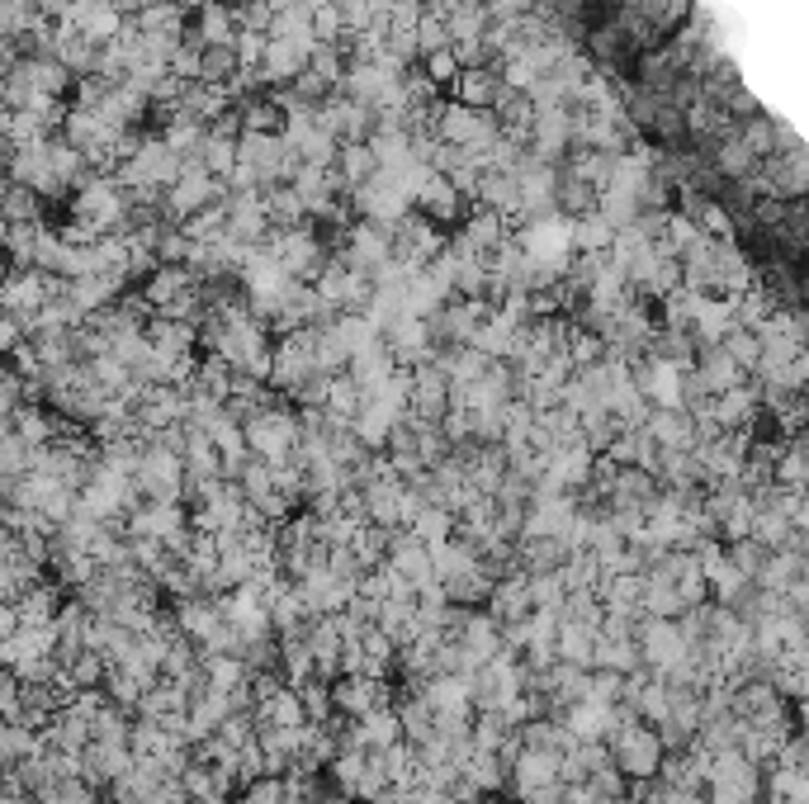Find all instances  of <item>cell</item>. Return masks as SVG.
Masks as SVG:
<instances>
[{
  "mask_svg": "<svg viewBox=\"0 0 809 804\" xmlns=\"http://www.w3.org/2000/svg\"><path fill=\"white\" fill-rule=\"evenodd\" d=\"M241 76L237 48H204V81L209 85H233Z\"/></svg>",
  "mask_w": 809,
  "mask_h": 804,
  "instance_id": "20",
  "label": "cell"
},
{
  "mask_svg": "<svg viewBox=\"0 0 809 804\" xmlns=\"http://www.w3.org/2000/svg\"><path fill=\"white\" fill-rule=\"evenodd\" d=\"M241 133H270V138L289 133V114H284L275 91H270V95L261 91V95L241 99Z\"/></svg>",
  "mask_w": 809,
  "mask_h": 804,
  "instance_id": "10",
  "label": "cell"
},
{
  "mask_svg": "<svg viewBox=\"0 0 809 804\" xmlns=\"http://www.w3.org/2000/svg\"><path fill=\"white\" fill-rule=\"evenodd\" d=\"M227 5H251V0H227Z\"/></svg>",
  "mask_w": 809,
  "mask_h": 804,
  "instance_id": "24",
  "label": "cell"
},
{
  "mask_svg": "<svg viewBox=\"0 0 809 804\" xmlns=\"http://www.w3.org/2000/svg\"><path fill=\"white\" fill-rule=\"evenodd\" d=\"M502 71L497 67H464L460 71V81H454V99H460V105H468V109H497V99H502Z\"/></svg>",
  "mask_w": 809,
  "mask_h": 804,
  "instance_id": "7",
  "label": "cell"
},
{
  "mask_svg": "<svg viewBox=\"0 0 809 804\" xmlns=\"http://www.w3.org/2000/svg\"><path fill=\"white\" fill-rule=\"evenodd\" d=\"M407 530H417V535L431 544H445V540H454V530H460V521H454V511H445V507H421V516L412 521Z\"/></svg>",
  "mask_w": 809,
  "mask_h": 804,
  "instance_id": "18",
  "label": "cell"
},
{
  "mask_svg": "<svg viewBox=\"0 0 809 804\" xmlns=\"http://www.w3.org/2000/svg\"><path fill=\"white\" fill-rule=\"evenodd\" d=\"M421 71L440 85V91H454V81H460L464 62H460V52H454V48H440V52H431V57H421Z\"/></svg>",
  "mask_w": 809,
  "mask_h": 804,
  "instance_id": "21",
  "label": "cell"
},
{
  "mask_svg": "<svg viewBox=\"0 0 809 804\" xmlns=\"http://www.w3.org/2000/svg\"><path fill=\"white\" fill-rule=\"evenodd\" d=\"M185 237L199 241V247H218V241H227V204H213L204 213H194V218H185Z\"/></svg>",
  "mask_w": 809,
  "mask_h": 804,
  "instance_id": "16",
  "label": "cell"
},
{
  "mask_svg": "<svg viewBox=\"0 0 809 804\" xmlns=\"http://www.w3.org/2000/svg\"><path fill=\"white\" fill-rule=\"evenodd\" d=\"M606 743H610V757H616V767H620L630 781H649V777H658L663 762H667L663 734H658L653 724H644V720H634V724L616 729V734H610Z\"/></svg>",
  "mask_w": 809,
  "mask_h": 804,
  "instance_id": "2",
  "label": "cell"
},
{
  "mask_svg": "<svg viewBox=\"0 0 809 804\" xmlns=\"http://www.w3.org/2000/svg\"><path fill=\"white\" fill-rule=\"evenodd\" d=\"M312 34L318 43H346V20H341V5H318L312 10Z\"/></svg>",
  "mask_w": 809,
  "mask_h": 804,
  "instance_id": "22",
  "label": "cell"
},
{
  "mask_svg": "<svg viewBox=\"0 0 809 804\" xmlns=\"http://www.w3.org/2000/svg\"><path fill=\"white\" fill-rule=\"evenodd\" d=\"M474 209H478L474 199H468L450 176H440V170H431V180H426L421 194H417V213H426V218H431L436 227H454V233H460L464 218H468Z\"/></svg>",
  "mask_w": 809,
  "mask_h": 804,
  "instance_id": "3",
  "label": "cell"
},
{
  "mask_svg": "<svg viewBox=\"0 0 809 804\" xmlns=\"http://www.w3.org/2000/svg\"><path fill=\"white\" fill-rule=\"evenodd\" d=\"M237 24L247 34H270L275 28V10H270V0H251V5H237Z\"/></svg>",
  "mask_w": 809,
  "mask_h": 804,
  "instance_id": "23",
  "label": "cell"
},
{
  "mask_svg": "<svg viewBox=\"0 0 809 804\" xmlns=\"http://www.w3.org/2000/svg\"><path fill=\"white\" fill-rule=\"evenodd\" d=\"M483 611H488L497 625H521V620H531V615H535L531 578H525V572H516V578L497 582V592H492V601H488Z\"/></svg>",
  "mask_w": 809,
  "mask_h": 804,
  "instance_id": "8",
  "label": "cell"
},
{
  "mask_svg": "<svg viewBox=\"0 0 809 804\" xmlns=\"http://www.w3.org/2000/svg\"><path fill=\"white\" fill-rule=\"evenodd\" d=\"M227 199V180H218L204 162H185L180 166V176L170 180V190H166V223H185V218H194V213H204L213 204H223Z\"/></svg>",
  "mask_w": 809,
  "mask_h": 804,
  "instance_id": "1",
  "label": "cell"
},
{
  "mask_svg": "<svg viewBox=\"0 0 809 804\" xmlns=\"http://www.w3.org/2000/svg\"><path fill=\"white\" fill-rule=\"evenodd\" d=\"M199 162H204L218 180H227V176H233V170L241 166V138H218V133H209L204 152H199Z\"/></svg>",
  "mask_w": 809,
  "mask_h": 804,
  "instance_id": "17",
  "label": "cell"
},
{
  "mask_svg": "<svg viewBox=\"0 0 809 804\" xmlns=\"http://www.w3.org/2000/svg\"><path fill=\"white\" fill-rule=\"evenodd\" d=\"M199 48H237L241 38V24H237V5H227V0H209V5H199L190 14V34H185Z\"/></svg>",
  "mask_w": 809,
  "mask_h": 804,
  "instance_id": "4",
  "label": "cell"
},
{
  "mask_svg": "<svg viewBox=\"0 0 809 804\" xmlns=\"http://www.w3.org/2000/svg\"><path fill=\"white\" fill-rule=\"evenodd\" d=\"M616 227L606 223V213H587V218H573V241H578V256H606L616 247Z\"/></svg>",
  "mask_w": 809,
  "mask_h": 804,
  "instance_id": "13",
  "label": "cell"
},
{
  "mask_svg": "<svg viewBox=\"0 0 809 804\" xmlns=\"http://www.w3.org/2000/svg\"><path fill=\"white\" fill-rule=\"evenodd\" d=\"M270 38H289V43H304V48H318V34H312V5L298 0L294 10H279Z\"/></svg>",
  "mask_w": 809,
  "mask_h": 804,
  "instance_id": "15",
  "label": "cell"
},
{
  "mask_svg": "<svg viewBox=\"0 0 809 804\" xmlns=\"http://www.w3.org/2000/svg\"><path fill=\"white\" fill-rule=\"evenodd\" d=\"M255 724H261V729H308L312 720H308L304 696L284 682L279 691H270V696L255 700Z\"/></svg>",
  "mask_w": 809,
  "mask_h": 804,
  "instance_id": "6",
  "label": "cell"
},
{
  "mask_svg": "<svg viewBox=\"0 0 809 804\" xmlns=\"http://www.w3.org/2000/svg\"><path fill=\"white\" fill-rule=\"evenodd\" d=\"M417 48L421 57H431L440 48H454V38H450V20L440 10H426L421 20H417Z\"/></svg>",
  "mask_w": 809,
  "mask_h": 804,
  "instance_id": "19",
  "label": "cell"
},
{
  "mask_svg": "<svg viewBox=\"0 0 809 804\" xmlns=\"http://www.w3.org/2000/svg\"><path fill=\"white\" fill-rule=\"evenodd\" d=\"M336 176H341V185L355 194V190H365L369 180L379 176V152H374V142H341V152H336Z\"/></svg>",
  "mask_w": 809,
  "mask_h": 804,
  "instance_id": "9",
  "label": "cell"
},
{
  "mask_svg": "<svg viewBox=\"0 0 809 804\" xmlns=\"http://www.w3.org/2000/svg\"><path fill=\"white\" fill-rule=\"evenodd\" d=\"M559 663L596 667V629L592 625H578V620L559 625Z\"/></svg>",
  "mask_w": 809,
  "mask_h": 804,
  "instance_id": "12",
  "label": "cell"
},
{
  "mask_svg": "<svg viewBox=\"0 0 809 804\" xmlns=\"http://www.w3.org/2000/svg\"><path fill=\"white\" fill-rule=\"evenodd\" d=\"M516 558L525 578H545V572H563V564L573 558V544L559 535H525L516 544Z\"/></svg>",
  "mask_w": 809,
  "mask_h": 804,
  "instance_id": "5",
  "label": "cell"
},
{
  "mask_svg": "<svg viewBox=\"0 0 809 804\" xmlns=\"http://www.w3.org/2000/svg\"><path fill=\"white\" fill-rule=\"evenodd\" d=\"M43 223V194L28 190V185L10 180L5 185V227H34Z\"/></svg>",
  "mask_w": 809,
  "mask_h": 804,
  "instance_id": "14",
  "label": "cell"
},
{
  "mask_svg": "<svg viewBox=\"0 0 809 804\" xmlns=\"http://www.w3.org/2000/svg\"><path fill=\"white\" fill-rule=\"evenodd\" d=\"M559 213L568 218H587V213H602V185L573 176V170L559 166Z\"/></svg>",
  "mask_w": 809,
  "mask_h": 804,
  "instance_id": "11",
  "label": "cell"
}]
</instances>
